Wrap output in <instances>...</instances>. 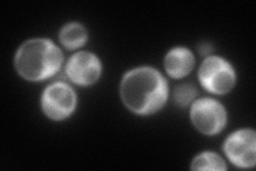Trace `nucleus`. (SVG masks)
Masks as SVG:
<instances>
[{
  "label": "nucleus",
  "mask_w": 256,
  "mask_h": 171,
  "mask_svg": "<svg viewBox=\"0 0 256 171\" xmlns=\"http://www.w3.org/2000/svg\"><path fill=\"white\" fill-rule=\"evenodd\" d=\"M121 96L132 111L139 115H148L164 105L168 99L166 81L155 69H136L124 76Z\"/></svg>",
  "instance_id": "obj_1"
},
{
  "label": "nucleus",
  "mask_w": 256,
  "mask_h": 171,
  "mask_svg": "<svg viewBox=\"0 0 256 171\" xmlns=\"http://www.w3.org/2000/svg\"><path fill=\"white\" fill-rule=\"evenodd\" d=\"M61 63L60 50L52 41L45 39L27 41L15 57L16 70L28 80H42L54 75Z\"/></svg>",
  "instance_id": "obj_2"
},
{
  "label": "nucleus",
  "mask_w": 256,
  "mask_h": 171,
  "mask_svg": "<svg viewBox=\"0 0 256 171\" xmlns=\"http://www.w3.org/2000/svg\"><path fill=\"white\" fill-rule=\"evenodd\" d=\"M203 87L214 94H226L235 85V73L230 64L219 57L207 58L198 72Z\"/></svg>",
  "instance_id": "obj_3"
},
{
  "label": "nucleus",
  "mask_w": 256,
  "mask_h": 171,
  "mask_svg": "<svg viewBox=\"0 0 256 171\" xmlns=\"http://www.w3.org/2000/svg\"><path fill=\"white\" fill-rule=\"evenodd\" d=\"M191 120L200 132L214 135L226 123V112L223 106L212 99L196 101L191 108Z\"/></svg>",
  "instance_id": "obj_4"
},
{
  "label": "nucleus",
  "mask_w": 256,
  "mask_h": 171,
  "mask_svg": "<svg viewBox=\"0 0 256 171\" xmlns=\"http://www.w3.org/2000/svg\"><path fill=\"white\" fill-rule=\"evenodd\" d=\"M76 95L73 89L63 83H56L46 88L42 96V107L52 120H63L74 111Z\"/></svg>",
  "instance_id": "obj_5"
},
{
  "label": "nucleus",
  "mask_w": 256,
  "mask_h": 171,
  "mask_svg": "<svg viewBox=\"0 0 256 171\" xmlns=\"http://www.w3.org/2000/svg\"><path fill=\"white\" fill-rule=\"evenodd\" d=\"M255 132L252 129H242L232 134L224 143L226 155L239 167L255 165Z\"/></svg>",
  "instance_id": "obj_6"
},
{
  "label": "nucleus",
  "mask_w": 256,
  "mask_h": 171,
  "mask_svg": "<svg viewBox=\"0 0 256 171\" xmlns=\"http://www.w3.org/2000/svg\"><path fill=\"white\" fill-rule=\"evenodd\" d=\"M100 71V62L98 57L88 52L75 54L66 66V74L70 79L80 86L94 84L98 79Z\"/></svg>",
  "instance_id": "obj_7"
},
{
  "label": "nucleus",
  "mask_w": 256,
  "mask_h": 171,
  "mask_svg": "<svg viewBox=\"0 0 256 171\" xmlns=\"http://www.w3.org/2000/svg\"><path fill=\"white\" fill-rule=\"evenodd\" d=\"M194 55L186 48H174L166 55L164 60V67L171 77L182 78L188 75L194 69Z\"/></svg>",
  "instance_id": "obj_8"
},
{
  "label": "nucleus",
  "mask_w": 256,
  "mask_h": 171,
  "mask_svg": "<svg viewBox=\"0 0 256 171\" xmlns=\"http://www.w3.org/2000/svg\"><path fill=\"white\" fill-rule=\"evenodd\" d=\"M61 43L68 50L82 46L86 41V31L80 24H68L60 32Z\"/></svg>",
  "instance_id": "obj_9"
},
{
  "label": "nucleus",
  "mask_w": 256,
  "mask_h": 171,
  "mask_svg": "<svg viewBox=\"0 0 256 171\" xmlns=\"http://www.w3.org/2000/svg\"><path fill=\"white\" fill-rule=\"evenodd\" d=\"M191 168L194 170H226V166L218 154L205 152L194 159Z\"/></svg>",
  "instance_id": "obj_10"
},
{
  "label": "nucleus",
  "mask_w": 256,
  "mask_h": 171,
  "mask_svg": "<svg viewBox=\"0 0 256 171\" xmlns=\"http://www.w3.org/2000/svg\"><path fill=\"white\" fill-rule=\"evenodd\" d=\"M196 95V90L194 86L191 85H182L175 89L174 100L180 106L188 105Z\"/></svg>",
  "instance_id": "obj_11"
},
{
  "label": "nucleus",
  "mask_w": 256,
  "mask_h": 171,
  "mask_svg": "<svg viewBox=\"0 0 256 171\" xmlns=\"http://www.w3.org/2000/svg\"><path fill=\"white\" fill-rule=\"evenodd\" d=\"M198 50H200V53H201L202 55L208 54V53H210V51H212V46L208 43H203L202 45H200Z\"/></svg>",
  "instance_id": "obj_12"
}]
</instances>
